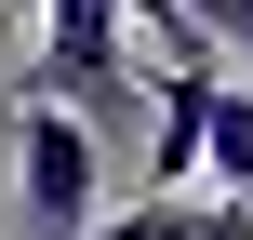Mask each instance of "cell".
I'll return each mask as SVG.
<instances>
[{
    "instance_id": "obj_5",
    "label": "cell",
    "mask_w": 253,
    "mask_h": 240,
    "mask_svg": "<svg viewBox=\"0 0 253 240\" xmlns=\"http://www.w3.org/2000/svg\"><path fill=\"white\" fill-rule=\"evenodd\" d=\"M187 214H200V200H173V187H147L133 214H93L80 240H187Z\"/></svg>"
},
{
    "instance_id": "obj_7",
    "label": "cell",
    "mask_w": 253,
    "mask_h": 240,
    "mask_svg": "<svg viewBox=\"0 0 253 240\" xmlns=\"http://www.w3.org/2000/svg\"><path fill=\"white\" fill-rule=\"evenodd\" d=\"M27 13H40V0H0V40H13V27H27Z\"/></svg>"
},
{
    "instance_id": "obj_3",
    "label": "cell",
    "mask_w": 253,
    "mask_h": 240,
    "mask_svg": "<svg viewBox=\"0 0 253 240\" xmlns=\"http://www.w3.org/2000/svg\"><path fill=\"white\" fill-rule=\"evenodd\" d=\"M213 94H227V53H213V40L160 67V134H147V187H173V200H187V174H200V134H213Z\"/></svg>"
},
{
    "instance_id": "obj_6",
    "label": "cell",
    "mask_w": 253,
    "mask_h": 240,
    "mask_svg": "<svg viewBox=\"0 0 253 240\" xmlns=\"http://www.w3.org/2000/svg\"><path fill=\"white\" fill-rule=\"evenodd\" d=\"M187 240H253V200H200V214H187Z\"/></svg>"
},
{
    "instance_id": "obj_4",
    "label": "cell",
    "mask_w": 253,
    "mask_h": 240,
    "mask_svg": "<svg viewBox=\"0 0 253 240\" xmlns=\"http://www.w3.org/2000/svg\"><path fill=\"white\" fill-rule=\"evenodd\" d=\"M200 174H227V187L253 200V94H240V80L213 94V134H200Z\"/></svg>"
},
{
    "instance_id": "obj_2",
    "label": "cell",
    "mask_w": 253,
    "mask_h": 240,
    "mask_svg": "<svg viewBox=\"0 0 253 240\" xmlns=\"http://www.w3.org/2000/svg\"><path fill=\"white\" fill-rule=\"evenodd\" d=\"M120 0H40V80L27 94H53V107H107L120 80H133V53H120Z\"/></svg>"
},
{
    "instance_id": "obj_1",
    "label": "cell",
    "mask_w": 253,
    "mask_h": 240,
    "mask_svg": "<svg viewBox=\"0 0 253 240\" xmlns=\"http://www.w3.org/2000/svg\"><path fill=\"white\" fill-rule=\"evenodd\" d=\"M13 200H27L40 240H80L93 227V120H80V107H53V94L13 107Z\"/></svg>"
}]
</instances>
